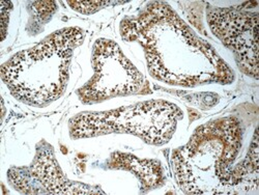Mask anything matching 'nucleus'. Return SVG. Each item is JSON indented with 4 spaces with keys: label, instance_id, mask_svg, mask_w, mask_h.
<instances>
[{
    "label": "nucleus",
    "instance_id": "f257e3e1",
    "mask_svg": "<svg viewBox=\"0 0 259 195\" xmlns=\"http://www.w3.org/2000/svg\"><path fill=\"white\" fill-rule=\"evenodd\" d=\"M121 35L143 47L149 74L159 81L194 88L234 80L228 64L165 3H150L138 18L124 20Z\"/></svg>",
    "mask_w": 259,
    "mask_h": 195
},
{
    "label": "nucleus",
    "instance_id": "f03ea898",
    "mask_svg": "<svg viewBox=\"0 0 259 195\" xmlns=\"http://www.w3.org/2000/svg\"><path fill=\"white\" fill-rule=\"evenodd\" d=\"M240 121L221 118L198 127L188 143L172 151L176 182L186 194H233L232 164L240 153Z\"/></svg>",
    "mask_w": 259,
    "mask_h": 195
},
{
    "label": "nucleus",
    "instance_id": "7ed1b4c3",
    "mask_svg": "<svg viewBox=\"0 0 259 195\" xmlns=\"http://www.w3.org/2000/svg\"><path fill=\"white\" fill-rule=\"evenodd\" d=\"M83 41L84 31L79 27L57 30L5 62L2 79L17 100L46 107L66 92L73 52Z\"/></svg>",
    "mask_w": 259,
    "mask_h": 195
},
{
    "label": "nucleus",
    "instance_id": "20e7f679",
    "mask_svg": "<svg viewBox=\"0 0 259 195\" xmlns=\"http://www.w3.org/2000/svg\"><path fill=\"white\" fill-rule=\"evenodd\" d=\"M183 118L177 104L150 100L109 111L79 113L69 121V130L73 139L127 133L147 144L161 146L170 141Z\"/></svg>",
    "mask_w": 259,
    "mask_h": 195
},
{
    "label": "nucleus",
    "instance_id": "39448f33",
    "mask_svg": "<svg viewBox=\"0 0 259 195\" xmlns=\"http://www.w3.org/2000/svg\"><path fill=\"white\" fill-rule=\"evenodd\" d=\"M92 64L94 76L77 92L84 104L136 95L143 89V75L112 40L99 38L95 43Z\"/></svg>",
    "mask_w": 259,
    "mask_h": 195
},
{
    "label": "nucleus",
    "instance_id": "423d86ee",
    "mask_svg": "<svg viewBox=\"0 0 259 195\" xmlns=\"http://www.w3.org/2000/svg\"><path fill=\"white\" fill-rule=\"evenodd\" d=\"M8 179L15 190L23 194H105L98 186L69 180L56 160L53 146L44 139L36 144L31 164L10 168Z\"/></svg>",
    "mask_w": 259,
    "mask_h": 195
},
{
    "label": "nucleus",
    "instance_id": "0eeeda50",
    "mask_svg": "<svg viewBox=\"0 0 259 195\" xmlns=\"http://www.w3.org/2000/svg\"><path fill=\"white\" fill-rule=\"evenodd\" d=\"M206 20L212 34L231 50L240 70L258 80V14L239 9H210Z\"/></svg>",
    "mask_w": 259,
    "mask_h": 195
},
{
    "label": "nucleus",
    "instance_id": "6e6552de",
    "mask_svg": "<svg viewBox=\"0 0 259 195\" xmlns=\"http://www.w3.org/2000/svg\"><path fill=\"white\" fill-rule=\"evenodd\" d=\"M107 167L134 173L141 183V191L147 192L164 185L165 176L162 164L158 160L139 159L132 154L115 151L107 161Z\"/></svg>",
    "mask_w": 259,
    "mask_h": 195
},
{
    "label": "nucleus",
    "instance_id": "1a4fd4ad",
    "mask_svg": "<svg viewBox=\"0 0 259 195\" xmlns=\"http://www.w3.org/2000/svg\"><path fill=\"white\" fill-rule=\"evenodd\" d=\"M259 144L257 129L246 158L231 169L233 194H254L258 192L259 183Z\"/></svg>",
    "mask_w": 259,
    "mask_h": 195
},
{
    "label": "nucleus",
    "instance_id": "9d476101",
    "mask_svg": "<svg viewBox=\"0 0 259 195\" xmlns=\"http://www.w3.org/2000/svg\"><path fill=\"white\" fill-rule=\"evenodd\" d=\"M124 2H67V5L70 8L80 14L83 15H92L96 12L100 11L103 8L115 6V5H123Z\"/></svg>",
    "mask_w": 259,
    "mask_h": 195
},
{
    "label": "nucleus",
    "instance_id": "9b49d317",
    "mask_svg": "<svg viewBox=\"0 0 259 195\" xmlns=\"http://www.w3.org/2000/svg\"><path fill=\"white\" fill-rule=\"evenodd\" d=\"M34 14L42 21L49 19L56 11L57 5L55 2H35L32 3Z\"/></svg>",
    "mask_w": 259,
    "mask_h": 195
},
{
    "label": "nucleus",
    "instance_id": "f8f14e48",
    "mask_svg": "<svg viewBox=\"0 0 259 195\" xmlns=\"http://www.w3.org/2000/svg\"><path fill=\"white\" fill-rule=\"evenodd\" d=\"M13 10V4L2 2V22H3V41L7 36V30L10 21V13Z\"/></svg>",
    "mask_w": 259,
    "mask_h": 195
}]
</instances>
